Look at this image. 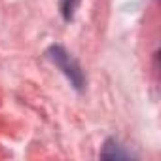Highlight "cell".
<instances>
[{"label": "cell", "mask_w": 161, "mask_h": 161, "mask_svg": "<svg viewBox=\"0 0 161 161\" xmlns=\"http://www.w3.org/2000/svg\"><path fill=\"white\" fill-rule=\"evenodd\" d=\"M47 57L63 70V74L70 80L72 86H74L76 89H84V86H86L84 72H82V68H80L78 61H76L63 46H51V47L47 49Z\"/></svg>", "instance_id": "cell-1"}, {"label": "cell", "mask_w": 161, "mask_h": 161, "mask_svg": "<svg viewBox=\"0 0 161 161\" xmlns=\"http://www.w3.org/2000/svg\"><path fill=\"white\" fill-rule=\"evenodd\" d=\"M103 157H110V159L116 157V159H118V157H131V153L125 152V150H121V146H119L114 138H110V140H106V144H104Z\"/></svg>", "instance_id": "cell-2"}, {"label": "cell", "mask_w": 161, "mask_h": 161, "mask_svg": "<svg viewBox=\"0 0 161 161\" xmlns=\"http://www.w3.org/2000/svg\"><path fill=\"white\" fill-rule=\"evenodd\" d=\"M80 2L82 0H61V12H63V17L66 21H70L74 17V12L80 6Z\"/></svg>", "instance_id": "cell-3"}]
</instances>
